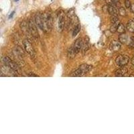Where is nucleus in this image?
Here are the masks:
<instances>
[{
  "label": "nucleus",
  "mask_w": 134,
  "mask_h": 134,
  "mask_svg": "<svg viewBox=\"0 0 134 134\" xmlns=\"http://www.w3.org/2000/svg\"><path fill=\"white\" fill-rule=\"evenodd\" d=\"M43 20V31L46 33H48L52 30L53 25V18L50 11H46L42 14Z\"/></svg>",
  "instance_id": "obj_1"
},
{
  "label": "nucleus",
  "mask_w": 134,
  "mask_h": 134,
  "mask_svg": "<svg viewBox=\"0 0 134 134\" xmlns=\"http://www.w3.org/2000/svg\"><path fill=\"white\" fill-rule=\"evenodd\" d=\"M92 66L87 64H83L79 66L78 69L76 71H74L72 74L70 75L71 76H83L84 74H87L88 72L91 71L92 69Z\"/></svg>",
  "instance_id": "obj_2"
},
{
  "label": "nucleus",
  "mask_w": 134,
  "mask_h": 134,
  "mask_svg": "<svg viewBox=\"0 0 134 134\" xmlns=\"http://www.w3.org/2000/svg\"><path fill=\"white\" fill-rule=\"evenodd\" d=\"M2 62H4V65L9 67L10 69L16 71L17 73H20V67L18 66V64L16 62H15L13 60H11L9 57H7V56L3 57L2 58Z\"/></svg>",
  "instance_id": "obj_3"
},
{
  "label": "nucleus",
  "mask_w": 134,
  "mask_h": 134,
  "mask_svg": "<svg viewBox=\"0 0 134 134\" xmlns=\"http://www.w3.org/2000/svg\"><path fill=\"white\" fill-rule=\"evenodd\" d=\"M129 58L126 55H119L115 59V64L117 66L119 67L125 66L129 63Z\"/></svg>",
  "instance_id": "obj_4"
},
{
  "label": "nucleus",
  "mask_w": 134,
  "mask_h": 134,
  "mask_svg": "<svg viewBox=\"0 0 134 134\" xmlns=\"http://www.w3.org/2000/svg\"><path fill=\"white\" fill-rule=\"evenodd\" d=\"M58 30L62 32L65 26V20H64V13L62 10H60L58 14Z\"/></svg>",
  "instance_id": "obj_5"
},
{
  "label": "nucleus",
  "mask_w": 134,
  "mask_h": 134,
  "mask_svg": "<svg viewBox=\"0 0 134 134\" xmlns=\"http://www.w3.org/2000/svg\"><path fill=\"white\" fill-rule=\"evenodd\" d=\"M29 27L30 30V32L32 36V37L35 39H38L40 38V36H39V33H38V31L37 30L36 25L35 24L36 22H34L33 21L32 19L29 20Z\"/></svg>",
  "instance_id": "obj_6"
},
{
  "label": "nucleus",
  "mask_w": 134,
  "mask_h": 134,
  "mask_svg": "<svg viewBox=\"0 0 134 134\" xmlns=\"http://www.w3.org/2000/svg\"><path fill=\"white\" fill-rule=\"evenodd\" d=\"M23 44H24V48H25V52L30 55L32 57H34L35 56V51L34 47L32 46V44L30 43L28 40H24L23 41Z\"/></svg>",
  "instance_id": "obj_7"
},
{
  "label": "nucleus",
  "mask_w": 134,
  "mask_h": 134,
  "mask_svg": "<svg viewBox=\"0 0 134 134\" xmlns=\"http://www.w3.org/2000/svg\"><path fill=\"white\" fill-rule=\"evenodd\" d=\"M20 27H21L22 32L24 33V34H25L28 38H30V37H32V36L31 34L30 30L29 22H27L26 21H23V22L21 23Z\"/></svg>",
  "instance_id": "obj_8"
},
{
  "label": "nucleus",
  "mask_w": 134,
  "mask_h": 134,
  "mask_svg": "<svg viewBox=\"0 0 134 134\" xmlns=\"http://www.w3.org/2000/svg\"><path fill=\"white\" fill-rule=\"evenodd\" d=\"M83 39L81 38L76 39V40L74 42V45H73V48H74V50L76 51V52L77 54L83 48Z\"/></svg>",
  "instance_id": "obj_9"
},
{
  "label": "nucleus",
  "mask_w": 134,
  "mask_h": 134,
  "mask_svg": "<svg viewBox=\"0 0 134 134\" xmlns=\"http://www.w3.org/2000/svg\"><path fill=\"white\" fill-rule=\"evenodd\" d=\"M35 22L36 24L43 31V20H42V14L40 13H37L35 16Z\"/></svg>",
  "instance_id": "obj_10"
},
{
  "label": "nucleus",
  "mask_w": 134,
  "mask_h": 134,
  "mask_svg": "<svg viewBox=\"0 0 134 134\" xmlns=\"http://www.w3.org/2000/svg\"><path fill=\"white\" fill-rule=\"evenodd\" d=\"M122 47V44L119 41L113 40L110 44V49L113 52H117Z\"/></svg>",
  "instance_id": "obj_11"
},
{
  "label": "nucleus",
  "mask_w": 134,
  "mask_h": 134,
  "mask_svg": "<svg viewBox=\"0 0 134 134\" xmlns=\"http://www.w3.org/2000/svg\"><path fill=\"white\" fill-rule=\"evenodd\" d=\"M90 48V42H89V39L88 37H85L83 40V48H82V51H83V54L85 55L87 52L88 50Z\"/></svg>",
  "instance_id": "obj_12"
},
{
  "label": "nucleus",
  "mask_w": 134,
  "mask_h": 134,
  "mask_svg": "<svg viewBox=\"0 0 134 134\" xmlns=\"http://www.w3.org/2000/svg\"><path fill=\"white\" fill-rule=\"evenodd\" d=\"M127 69L126 68V67L125 66H123V67H121L120 69H117V71H115V76H125V74L127 73Z\"/></svg>",
  "instance_id": "obj_13"
},
{
  "label": "nucleus",
  "mask_w": 134,
  "mask_h": 134,
  "mask_svg": "<svg viewBox=\"0 0 134 134\" xmlns=\"http://www.w3.org/2000/svg\"><path fill=\"white\" fill-rule=\"evenodd\" d=\"M108 13L111 16L117 14V9L116 6L114 5H108Z\"/></svg>",
  "instance_id": "obj_14"
},
{
  "label": "nucleus",
  "mask_w": 134,
  "mask_h": 134,
  "mask_svg": "<svg viewBox=\"0 0 134 134\" xmlns=\"http://www.w3.org/2000/svg\"><path fill=\"white\" fill-rule=\"evenodd\" d=\"M127 28L130 32L134 33V18L131 19L127 24Z\"/></svg>",
  "instance_id": "obj_15"
},
{
  "label": "nucleus",
  "mask_w": 134,
  "mask_h": 134,
  "mask_svg": "<svg viewBox=\"0 0 134 134\" xmlns=\"http://www.w3.org/2000/svg\"><path fill=\"white\" fill-rule=\"evenodd\" d=\"M76 54H77V53L76 52V51L74 50V48H73V46L70 48L69 50H68V55H68L69 58L72 59V58H74V57H75Z\"/></svg>",
  "instance_id": "obj_16"
},
{
  "label": "nucleus",
  "mask_w": 134,
  "mask_h": 134,
  "mask_svg": "<svg viewBox=\"0 0 134 134\" xmlns=\"http://www.w3.org/2000/svg\"><path fill=\"white\" fill-rule=\"evenodd\" d=\"M119 42L122 44H126L128 42V38H127V36L125 34H122L119 35Z\"/></svg>",
  "instance_id": "obj_17"
},
{
  "label": "nucleus",
  "mask_w": 134,
  "mask_h": 134,
  "mask_svg": "<svg viewBox=\"0 0 134 134\" xmlns=\"http://www.w3.org/2000/svg\"><path fill=\"white\" fill-rule=\"evenodd\" d=\"M81 24L78 23V24H76L74 28H73V36H76V35L78 34V32L81 30Z\"/></svg>",
  "instance_id": "obj_18"
},
{
  "label": "nucleus",
  "mask_w": 134,
  "mask_h": 134,
  "mask_svg": "<svg viewBox=\"0 0 134 134\" xmlns=\"http://www.w3.org/2000/svg\"><path fill=\"white\" fill-rule=\"evenodd\" d=\"M119 24L120 23L119 21H117V22H115V23H113V24H112L111 26L110 27L111 32L112 33L116 32L117 31V28H118V26H119Z\"/></svg>",
  "instance_id": "obj_19"
},
{
  "label": "nucleus",
  "mask_w": 134,
  "mask_h": 134,
  "mask_svg": "<svg viewBox=\"0 0 134 134\" xmlns=\"http://www.w3.org/2000/svg\"><path fill=\"white\" fill-rule=\"evenodd\" d=\"M117 32L119 34H122L125 33V28L123 24L120 23L119 25V26H118V28H117Z\"/></svg>",
  "instance_id": "obj_20"
},
{
  "label": "nucleus",
  "mask_w": 134,
  "mask_h": 134,
  "mask_svg": "<svg viewBox=\"0 0 134 134\" xmlns=\"http://www.w3.org/2000/svg\"><path fill=\"white\" fill-rule=\"evenodd\" d=\"M119 14L122 16H126V11H125V8L123 7H120L119 8Z\"/></svg>",
  "instance_id": "obj_21"
},
{
  "label": "nucleus",
  "mask_w": 134,
  "mask_h": 134,
  "mask_svg": "<svg viewBox=\"0 0 134 134\" xmlns=\"http://www.w3.org/2000/svg\"><path fill=\"white\" fill-rule=\"evenodd\" d=\"M111 22L112 23V24H113V23H115V22H117V21H119V18H118L117 15H113V16H111Z\"/></svg>",
  "instance_id": "obj_22"
},
{
  "label": "nucleus",
  "mask_w": 134,
  "mask_h": 134,
  "mask_svg": "<svg viewBox=\"0 0 134 134\" xmlns=\"http://www.w3.org/2000/svg\"><path fill=\"white\" fill-rule=\"evenodd\" d=\"M128 46L130 48H134V37H131L129 42L128 44Z\"/></svg>",
  "instance_id": "obj_23"
},
{
  "label": "nucleus",
  "mask_w": 134,
  "mask_h": 134,
  "mask_svg": "<svg viewBox=\"0 0 134 134\" xmlns=\"http://www.w3.org/2000/svg\"><path fill=\"white\" fill-rule=\"evenodd\" d=\"M125 6L127 8H130L131 4L129 0H125Z\"/></svg>",
  "instance_id": "obj_24"
},
{
  "label": "nucleus",
  "mask_w": 134,
  "mask_h": 134,
  "mask_svg": "<svg viewBox=\"0 0 134 134\" xmlns=\"http://www.w3.org/2000/svg\"><path fill=\"white\" fill-rule=\"evenodd\" d=\"M103 11L104 13H107L108 12V6L107 5H105L103 7Z\"/></svg>",
  "instance_id": "obj_25"
},
{
  "label": "nucleus",
  "mask_w": 134,
  "mask_h": 134,
  "mask_svg": "<svg viewBox=\"0 0 134 134\" xmlns=\"http://www.w3.org/2000/svg\"><path fill=\"white\" fill-rule=\"evenodd\" d=\"M28 76H31V77H32V76H34V77H37V76H38V75L34 74V73H30L29 74H28Z\"/></svg>",
  "instance_id": "obj_26"
},
{
  "label": "nucleus",
  "mask_w": 134,
  "mask_h": 134,
  "mask_svg": "<svg viewBox=\"0 0 134 134\" xmlns=\"http://www.w3.org/2000/svg\"><path fill=\"white\" fill-rule=\"evenodd\" d=\"M130 9H131V12H133L134 14V3L131 4Z\"/></svg>",
  "instance_id": "obj_27"
},
{
  "label": "nucleus",
  "mask_w": 134,
  "mask_h": 134,
  "mask_svg": "<svg viewBox=\"0 0 134 134\" xmlns=\"http://www.w3.org/2000/svg\"><path fill=\"white\" fill-rule=\"evenodd\" d=\"M14 13H15V11H14L12 13H11V14H10V16H9V18H12L13 16H14Z\"/></svg>",
  "instance_id": "obj_28"
},
{
  "label": "nucleus",
  "mask_w": 134,
  "mask_h": 134,
  "mask_svg": "<svg viewBox=\"0 0 134 134\" xmlns=\"http://www.w3.org/2000/svg\"><path fill=\"white\" fill-rule=\"evenodd\" d=\"M131 64H132V65L134 66V57H133L131 59Z\"/></svg>",
  "instance_id": "obj_29"
},
{
  "label": "nucleus",
  "mask_w": 134,
  "mask_h": 134,
  "mask_svg": "<svg viewBox=\"0 0 134 134\" xmlns=\"http://www.w3.org/2000/svg\"><path fill=\"white\" fill-rule=\"evenodd\" d=\"M15 1H16V2H17V1H18V0H15Z\"/></svg>",
  "instance_id": "obj_30"
}]
</instances>
